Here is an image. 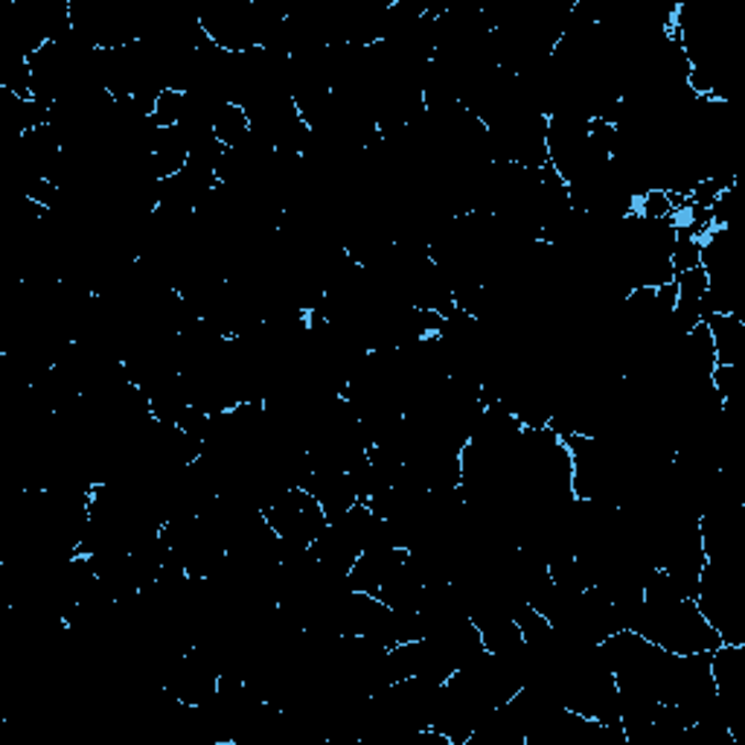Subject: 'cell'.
I'll return each instance as SVG.
<instances>
[{"label":"cell","mask_w":745,"mask_h":745,"mask_svg":"<svg viewBox=\"0 0 745 745\" xmlns=\"http://www.w3.org/2000/svg\"><path fill=\"white\" fill-rule=\"evenodd\" d=\"M251 132H254V129H251V117H248L245 108L237 106V102H221V106L216 108L213 134L221 146L224 149L239 146Z\"/></svg>","instance_id":"3"},{"label":"cell","mask_w":745,"mask_h":745,"mask_svg":"<svg viewBox=\"0 0 745 745\" xmlns=\"http://www.w3.org/2000/svg\"><path fill=\"white\" fill-rule=\"evenodd\" d=\"M184 120V94L175 88H164L161 97L155 102V111H152V123L157 129H175Z\"/></svg>","instance_id":"4"},{"label":"cell","mask_w":745,"mask_h":745,"mask_svg":"<svg viewBox=\"0 0 745 745\" xmlns=\"http://www.w3.org/2000/svg\"><path fill=\"white\" fill-rule=\"evenodd\" d=\"M704 324L711 329L716 364H734V368H739L745 359V320L739 318V311L711 315V318H704Z\"/></svg>","instance_id":"2"},{"label":"cell","mask_w":745,"mask_h":745,"mask_svg":"<svg viewBox=\"0 0 745 745\" xmlns=\"http://www.w3.org/2000/svg\"><path fill=\"white\" fill-rule=\"evenodd\" d=\"M263 516L271 530H274V536L283 545H292V548H309L311 541L329 527L320 501L304 486H292V490L280 492L277 499L263 510Z\"/></svg>","instance_id":"1"}]
</instances>
